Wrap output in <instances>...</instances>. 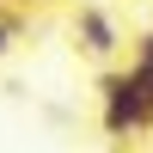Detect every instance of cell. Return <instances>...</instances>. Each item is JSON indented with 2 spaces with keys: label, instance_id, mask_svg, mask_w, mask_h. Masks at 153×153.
I'll return each instance as SVG.
<instances>
[{
  "label": "cell",
  "instance_id": "cell-1",
  "mask_svg": "<svg viewBox=\"0 0 153 153\" xmlns=\"http://www.w3.org/2000/svg\"><path fill=\"white\" fill-rule=\"evenodd\" d=\"M98 129L110 141H129V135L153 129V98L129 74V61H104V74H98Z\"/></svg>",
  "mask_w": 153,
  "mask_h": 153
},
{
  "label": "cell",
  "instance_id": "cell-2",
  "mask_svg": "<svg viewBox=\"0 0 153 153\" xmlns=\"http://www.w3.org/2000/svg\"><path fill=\"white\" fill-rule=\"evenodd\" d=\"M74 49H80L86 61H117L123 55V25H117V12L110 6H80L74 12Z\"/></svg>",
  "mask_w": 153,
  "mask_h": 153
},
{
  "label": "cell",
  "instance_id": "cell-3",
  "mask_svg": "<svg viewBox=\"0 0 153 153\" xmlns=\"http://www.w3.org/2000/svg\"><path fill=\"white\" fill-rule=\"evenodd\" d=\"M12 43H19V31H12V25H6V6H0V55H6Z\"/></svg>",
  "mask_w": 153,
  "mask_h": 153
},
{
  "label": "cell",
  "instance_id": "cell-4",
  "mask_svg": "<svg viewBox=\"0 0 153 153\" xmlns=\"http://www.w3.org/2000/svg\"><path fill=\"white\" fill-rule=\"evenodd\" d=\"M0 6H25V12H31V6H49V0H0Z\"/></svg>",
  "mask_w": 153,
  "mask_h": 153
},
{
  "label": "cell",
  "instance_id": "cell-5",
  "mask_svg": "<svg viewBox=\"0 0 153 153\" xmlns=\"http://www.w3.org/2000/svg\"><path fill=\"white\" fill-rule=\"evenodd\" d=\"M80 6H110V0H80Z\"/></svg>",
  "mask_w": 153,
  "mask_h": 153
}]
</instances>
